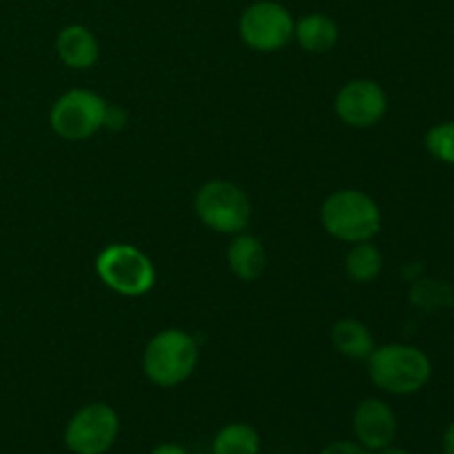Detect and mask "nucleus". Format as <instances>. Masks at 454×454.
<instances>
[{
    "instance_id": "f257e3e1",
    "label": "nucleus",
    "mask_w": 454,
    "mask_h": 454,
    "mask_svg": "<svg viewBox=\"0 0 454 454\" xmlns=\"http://www.w3.org/2000/svg\"><path fill=\"white\" fill-rule=\"evenodd\" d=\"M368 375L372 384L390 395H412L433 375V364L424 350L406 344H386L371 353Z\"/></svg>"
},
{
    "instance_id": "f03ea898",
    "label": "nucleus",
    "mask_w": 454,
    "mask_h": 454,
    "mask_svg": "<svg viewBox=\"0 0 454 454\" xmlns=\"http://www.w3.org/2000/svg\"><path fill=\"white\" fill-rule=\"evenodd\" d=\"M322 226L341 242H371L381 229V213L375 200L357 189H341L322 204Z\"/></svg>"
},
{
    "instance_id": "7ed1b4c3",
    "label": "nucleus",
    "mask_w": 454,
    "mask_h": 454,
    "mask_svg": "<svg viewBox=\"0 0 454 454\" xmlns=\"http://www.w3.org/2000/svg\"><path fill=\"white\" fill-rule=\"evenodd\" d=\"M198 341L180 328H167L151 337L145 348L142 366L149 381L160 388H176L184 384L198 366Z\"/></svg>"
},
{
    "instance_id": "20e7f679",
    "label": "nucleus",
    "mask_w": 454,
    "mask_h": 454,
    "mask_svg": "<svg viewBox=\"0 0 454 454\" xmlns=\"http://www.w3.org/2000/svg\"><path fill=\"white\" fill-rule=\"evenodd\" d=\"M195 213L204 226L224 235H238L251 222V202L238 184L211 180L195 193Z\"/></svg>"
},
{
    "instance_id": "39448f33",
    "label": "nucleus",
    "mask_w": 454,
    "mask_h": 454,
    "mask_svg": "<svg viewBox=\"0 0 454 454\" xmlns=\"http://www.w3.org/2000/svg\"><path fill=\"white\" fill-rule=\"evenodd\" d=\"M96 273L102 284L124 297H140L155 284L149 257L131 244H111L96 257Z\"/></svg>"
},
{
    "instance_id": "423d86ee",
    "label": "nucleus",
    "mask_w": 454,
    "mask_h": 454,
    "mask_svg": "<svg viewBox=\"0 0 454 454\" xmlns=\"http://www.w3.org/2000/svg\"><path fill=\"white\" fill-rule=\"evenodd\" d=\"M105 98L87 89H71L53 102L49 124L53 133L69 142L89 140L105 124Z\"/></svg>"
},
{
    "instance_id": "0eeeda50",
    "label": "nucleus",
    "mask_w": 454,
    "mask_h": 454,
    "mask_svg": "<svg viewBox=\"0 0 454 454\" xmlns=\"http://www.w3.org/2000/svg\"><path fill=\"white\" fill-rule=\"evenodd\" d=\"M239 38L255 51H279L295 34V20L284 4L275 0H255L239 16Z\"/></svg>"
},
{
    "instance_id": "6e6552de",
    "label": "nucleus",
    "mask_w": 454,
    "mask_h": 454,
    "mask_svg": "<svg viewBox=\"0 0 454 454\" xmlns=\"http://www.w3.org/2000/svg\"><path fill=\"white\" fill-rule=\"evenodd\" d=\"M118 434V412L106 403H87L67 424L65 446L74 454H106Z\"/></svg>"
},
{
    "instance_id": "1a4fd4ad",
    "label": "nucleus",
    "mask_w": 454,
    "mask_h": 454,
    "mask_svg": "<svg viewBox=\"0 0 454 454\" xmlns=\"http://www.w3.org/2000/svg\"><path fill=\"white\" fill-rule=\"evenodd\" d=\"M335 111L348 127L368 129L388 111V96L375 80L357 78L346 82L335 98Z\"/></svg>"
},
{
    "instance_id": "9d476101",
    "label": "nucleus",
    "mask_w": 454,
    "mask_h": 454,
    "mask_svg": "<svg viewBox=\"0 0 454 454\" xmlns=\"http://www.w3.org/2000/svg\"><path fill=\"white\" fill-rule=\"evenodd\" d=\"M353 433L371 452L388 448L397 437V415L381 399H364L353 412Z\"/></svg>"
},
{
    "instance_id": "9b49d317",
    "label": "nucleus",
    "mask_w": 454,
    "mask_h": 454,
    "mask_svg": "<svg viewBox=\"0 0 454 454\" xmlns=\"http://www.w3.org/2000/svg\"><path fill=\"white\" fill-rule=\"evenodd\" d=\"M56 51L71 69H89L100 58V44L84 25H69L58 34Z\"/></svg>"
},
{
    "instance_id": "f8f14e48",
    "label": "nucleus",
    "mask_w": 454,
    "mask_h": 454,
    "mask_svg": "<svg viewBox=\"0 0 454 454\" xmlns=\"http://www.w3.org/2000/svg\"><path fill=\"white\" fill-rule=\"evenodd\" d=\"M226 260L231 270L242 282H255L266 270V248L260 238L248 233H238L226 248Z\"/></svg>"
},
{
    "instance_id": "ddd939ff",
    "label": "nucleus",
    "mask_w": 454,
    "mask_h": 454,
    "mask_svg": "<svg viewBox=\"0 0 454 454\" xmlns=\"http://www.w3.org/2000/svg\"><path fill=\"white\" fill-rule=\"evenodd\" d=\"M300 47L309 53H326L331 51L340 38L337 22L326 13H309L295 22V34Z\"/></svg>"
},
{
    "instance_id": "4468645a",
    "label": "nucleus",
    "mask_w": 454,
    "mask_h": 454,
    "mask_svg": "<svg viewBox=\"0 0 454 454\" xmlns=\"http://www.w3.org/2000/svg\"><path fill=\"white\" fill-rule=\"evenodd\" d=\"M333 346L337 348V353L344 355L348 359H362L371 357V353L375 350V341H372L371 331H368L366 324H362L359 319L344 317L333 326L331 331Z\"/></svg>"
},
{
    "instance_id": "2eb2a0df",
    "label": "nucleus",
    "mask_w": 454,
    "mask_h": 454,
    "mask_svg": "<svg viewBox=\"0 0 454 454\" xmlns=\"http://www.w3.org/2000/svg\"><path fill=\"white\" fill-rule=\"evenodd\" d=\"M346 275L355 284H371L384 270V257L381 251L371 242H357L346 253Z\"/></svg>"
},
{
    "instance_id": "dca6fc26",
    "label": "nucleus",
    "mask_w": 454,
    "mask_h": 454,
    "mask_svg": "<svg viewBox=\"0 0 454 454\" xmlns=\"http://www.w3.org/2000/svg\"><path fill=\"white\" fill-rule=\"evenodd\" d=\"M262 437L248 424H226L213 439V454H260Z\"/></svg>"
},
{
    "instance_id": "f3484780",
    "label": "nucleus",
    "mask_w": 454,
    "mask_h": 454,
    "mask_svg": "<svg viewBox=\"0 0 454 454\" xmlns=\"http://www.w3.org/2000/svg\"><path fill=\"white\" fill-rule=\"evenodd\" d=\"M426 149L439 162L454 164V120L437 124L426 133Z\"/></svg>"
},
{
    "instance_id": "a211bd4d",
    "label": "nucleus",
    "mask_w": 454,
    "mask_h": 454,
    "mask_svg": "<svg viewBox=\"0 0 454 454\" xmlns=\"http://www.w3.org/2000/svg\"><path fill=\"white\" fill-rule=\"evenodd\" d=\"M127 111L122 106H115V105H106L105 109V124L102 127L111 129V131H120V129L127 127Z\"/></svg>"
},
{
    "instance_id": "6ab92c4d",
    "label": "nucleus",
    "mask_w": 454,
    "mask_h": 454,
    "mask_svg": "<svg viewBox=\"0 0 454 454\" xmlns=\"http://www.w3.org/2000/svg\"><path fill=\"white\" fill-rule=\"evenodd\" d=\"M319 454H372L357 442H333Z\"/></svg>"
},
{
    "instance_id": "aec40b11",
    "label": "nucleus",
    "mask_w": 454,
    "mask_h": 454,
    "mask_svg": "<svg viewBox=\"0 0 454 454\" xmlns=\"http://www.w3.org/2000/svg\"><path fill=\"white\" fill-rule=\"evenodd\" d=\"M149 454H191L184 446H177V443H160L155 446Z\"/></svg>"
},
{
    "instance_id": "412c9836",
    "label": "nucleus",
    "mask_w": 454,
    "mask_h": 454,
    "mask_svg": "<svg viewBox=\"0 0 454 454\" xmlns=\"http://www.w3.org/2000/svg\"><path fill=\"white\" fill-rule=\"evenodd\" d=\"M443 454H454V424L443 433Z\"/></svg>"
},
{
    "instance_id": "4be33fe9",
    "label": "nucleus",
    "mask_w": 454,
    "mask_h": 454,
    "mask_svg": "<svg viewBox=\"0 0 454 454\" xmlns=\"http://www.w3.org/2000/svg\"><path fill=\"white\" fill-rule=\"evenodd\" d=\"M377 454H411V452L402 450V448H393V446H388V448H381V450H377Z\"/></svg>"
}]
</instances>
